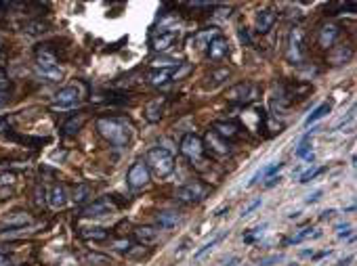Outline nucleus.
Returning a JSON list of instances; mask_svg holds the SVG:
<instances>
[{"mask_svg": "<svg viewBox=\"0 0 357 266\" xmlns=\"http://www.w3.org/2000/svg\"><path fill=\"white\" fill-rule=\"evenodd\" d=\"M219 241H221V237H216V239H212V241L204 243V246H202V247H200V249H198V251H195V254H193V258H195V260H200V258L204 256L206 251H210V249H212V247H214V246H216V243H219Z\"/></svg>", "mask_w": 357, "mask_h": 266, "instance_id": "obj_34", "label": "nucleus"}, {"mask_svg": "<svg viewBox=\"0 0 357 266\" xmlns=\"http://www.w3.org/2000/svg\"><path fill=\"white\" fill-rule=\"evenodd\" d=\"M237 36H240V40H242V44H246V46H250V34H248V30L246 27H240V32H237Z\"/></svg>", "mask_w": 357, "mask_h": 266, "instance_id": "obj_41", "label": "nucleus"}, {"mask_svg": "<svg viewBox=\"0 0 357 266\" xmlns=\"http://www.w3.org/2000/svg\"><path fill=\"white\" fill-rule=\"evenodd\" d=\"M126 183H128L130 189H143L147 183H149V170H147V166L143 162H137L128 168V172H126Z\"/></svg>", "mask_w": 357, "mask_h": 266, "instance_id": "obj_10", "label": "nucleus"}, {"mask_svg": "<svg viewBox=\"0 0 357 266\" xmlns=\"http://www.w3.org/2000/svg\"><path fill=\"white\" fill-rule=\"evenodd\" d=\"M36 69L40 76H44L51 82L61 80L63 72L59 69V57L48 44H40L36 48Z\"/></svg>", "mask_w": 357, "mask_h": 266, "instance_id": "obj_3", "label": "nucleus"}, {"mask_svg": "<svg viewBox=\"0 0 357 266\" xmlns=\"http://www.w3.org/2000/svg\"><path fill=\"white\" fill-rule=\"evenodd\" d=\"M48 30V23L42 19H36V21H30V23L23 25V32L30 34V36H38V34H44Z\"/></svg>", "mask_w": 357, "mask_h": 266, "instance_id": "obj_30", "label": "nucleus"}, {"mask_svg": "<svg viewBox=\"0 0 357 266\" xmlns=\"http://www.w3.org/2000/svg\"><path fill=\"white\" fill-rule=\"evenodd\" d=\"M311 230H313V228H303V230H300V233H298L296 237H292V239H290L288 243H290V246H296V243L305 241V239H309V237H311Z\"/></svg>", "mask_w": 357, "mask_h": 266, "instance_id": "obj_36", "label": "nucleus"}, {"mask_svg": "<svg viewBox=\"0 0 357 266\" xmlns=\"http://www.w3.org/2000/svg\"><path fill=\"white\" fill-rule=\"evenodd\" d=\"M88 195H90V187L88 185H78V187H76V191H74V197L72 199L76 201V204H82V201L86 199Z\"/></svg>", "mask_w": 357, "mask_h": 266, "instance_id": "obj_33", "label": "nucleus"}, {"mask_svg": "<svg viewBox=\"0 0 357 266\" xmlns=\"http://www.w3.org/2000/svg\"><path fill=\"white\" fill-rule=\"evenodd\" d=\"M204 149H208V151H212L214 155H219V157H223V155H229V151H231V147H229V143L227 141H223L221 136H216L212 130L206 134V145H204Z\"/></svg>", "mask_w": 357, "mask_h": 266, "instance_id": "obj_17", "label": "nucleus"}, {"mask_svg": "<svg viewBox=\"0 0 357 266\" xmlns=\"http://www.w3.org/2000/svg\"><path fill=\"white\" fill-rule=\"evenodd\" d=\"M351 235H353V233L347 228V230H342V233H338V239H347V237H351Z\"/></svg>", "mask_w": 357, "mask_h": 266, "instance_id": "obj_47", "label": "nucleus"}, {"mask_svg": "<svg viewBox=\"0 0 357 266\" xmlns=\"http://www.w3.org/2000/svg\"><path fill=\"white\" fill-rule=\"evenodd\" d=\"M179 65H181L179 59H172V57H156L151 61L153 69H168V72H170V67H179Z\"/></svg>", "mask_w": 357, "mask_h": 266, "instance_id": "obj_32", "label": "nucleus"}, {"mask_svg": "<svg viewBox=\"0 0 357 266\" xmlns=\"http://www.w3.org/2000/svg\"><path fill=\"white\" fill-rule=\"evenodd\" d=\"M158 225H160V228H172V227H177L179 225V214L177 212H160L158 214Z\"/></svg>", "mask_w": 357, "mask_h": 266, "instance_id": "obj_29", "label": "nucleus"}, {"mask_svg": "<svg viewBox=\"0 0 357 266\" xmlns=\"http://www.w3.org/2000/svg\"><path fill=\"white\" fill-rule=\"evenodd\" d=\"M216 36H219V30H216V27H210V30H202V32H198V34H193L191 40H189V44H191V48H193V46H195V48H208L210 40L216 38Z\"/></svg>", "mask_w": 357, "mask_h": 266, "instance_id": "obj_20", "label": "nucleus"}, {"mask_svg": "<svg viewBox=\"0 0 357 266\" xmlns=\"http://www.w3.org/2000/svg\"><path fill=\"white\" fill-rule=\"evenodd\" d=\"M317 130V128H313L309 134H307L303 141H300V145H298V149H296V157H303V159H307V162H313L315 159V155H313V151H311V143H309V136L313 134V132Z\"/></svg>", "mask_w": 357, "mask_h": 266, "instance_id": "obj_28", "label": "nucleus"}, {"mask_svg": "<svg viewBox=\"0 0 357 266\" xmlns=\"http://www.w3.org/2000/svg\"><path fill=\"white\" fill-rule=\"evenodd\" d=\"M353 59V46L349 44H334L332 48H328V63L334 67L347 65Z\"/></svg>", "mask_w": 357, "mask_h": 266, "instance_id": "obj_12", "label": "nucleus"}, {"mask_svg": "<svg viewBox=\"0 0 357 266\" xmlns=\"http://www.w3.org/2000/svg\"><path fill=\"white\" fill-rule=\"evenodd\" d=\"M160 237V230L156 227H137L135 228V239L141 246H153Z\"/></svg>", "mask_w": 357, "mask_h": 266, "instance_id": "obj_19", "label": "nucleus"}, {"mask_svg": "<svg viewBox=\"0 0 357 266\" xmlns=\"http://www.w3.org/2000/svg\"><path fill=\"white\" fill-rule=\"evenodd\" d=\"M332 216H334V209H326V212L321 214V218L326 220V218H332Z\"/></svg>", "mask_w": 357, "mask_h": 266, "instance_id": "obj_49", "label": "nucleus"}, {"mask_svg": "<svg viewBox=\"0 0 357 266\" xmlns=\"http://www.w3.org/2000/svg\"><path fill=\"white\" fill-rule=\"evenodd\" d=\"M147 80H149V84L156 88L166 86V84L170 82V72H168V69H151L149 76H147Z\"/></svg>", "mask_w": 357, "mask_h": 266, "instance_id": "obj_26", "label": "nucleus"}, {"mask_svg": "<svg viewBox=\"0 0 357 266\" xmlns=\"http://www.w3.org/2000/svg\"><path fill=\"white\" fill-rule=\"evenodd\" d=\"M286 59L292 65H300L307 59V46H305V32L300 27H292L286 42Z\"/></svg>", "mask_w": 357, "mask_h": 266, "instance_id": "obj_4", "label": "nucleus"}, {"mask_svg": "<svg viewBox=\"0 0 357 266\" xmlns=\"http://www.w3.org/2000/svg\"><path fill=\"white\" fill-rule=\"evenodd\" d=\"M48 204H51V208L59 209L67 204V193H65V187L63 185H55L51 191H48Z\"/></svg>", "mask_w": 357, "mask_h": 266, "instance_id": "obj_24", "label": "nucleus"}, {"mask_svg": "<svg viewBox=\"0 0 357 266\" xmlns=\"http://www.w3.org/2000/svg\"><path fill=\"white\" fill-rule=\"evenodd\" d=\"M284 256L282 254H275V256H269V258H261V262H258V266H273L277 262H282Z\"/></svg>", "mask_w": 357, "mask_h": 266, "instance_id": "obj_38", "label": "nucleus"}, {"mask_svg": "<svg viewBox=\"0 0 357 266\" xmlns=\"http://www.w3.org/2000/svg\"><path fill=\"white\" fill-rule=\"evenodd\" d=\"M277 21V13L271 9H261L256 13V32L258 34H269Z\"/></svg>", "mask_w": 357, "mask_h": 266, "instance_id": "obj_15", "label": "nucleus"}, {"mask_svg": "<svg viewBox=\"0 0 357 266\" xmlns=\"http://www.w3.org/2000/svg\"><path fill=\"white\" fill-rule=\"evenodd\" d=\"M6 103H9V93H2V90H0V107H4Z\"/></svg>", "mask_w": 357, "mask_h": 266, "instance_id": "obj_45", "label": "nucleus"}, {"mask_svg": "<svg viewBox=\"0 0 357 266\" xmlns=\"http://www.w3.org/2000/svg\"><path fill=\"white\" fill-rule=\"evenodd\" d=\"M181 153L187 157V159H191V162H200L202 159V155H204V141L198 136V134H185L183 138H181Z\"/></svg>", "mask_w": 357, "mask_h": 266, "instance_id": "obj_7", "label": "nucleus"}, {"mask_svg": "<svg viewBox=\"0 0 357 266\" xmlns=\"http://www.w3.org/2000/svg\"><path fill=\"white\" fill-rule=\"evenodd\" d=\"M84 122H86V114H84V111H80V114L72 115L65 124H63V134H65V136H74V134H78V132L82 130Z\"/></svg>", "mask_w": 357, "mask_h": 266, "instance_id": "obj_22", "label": "nucleus"}, {"mask_svg": "<svg viewBox=\"0 0 357 266\" xmlns=\"http://www.w3.org/2000/svg\"><path fill=\"white\" fill-rule=\"evenodd\" d=\"M265 227H267V225H261V227L252 228V233H248L246 237H244V241H246V243H252V241H254V239H256V237H261V235H263V230H265Z\"/></svg>", "mask_w": 357, "mask_h": 266, "instance_id": "obj_39", "label": "nucleus"}, {"mask_svg": "<svg viewBox=\"0 0 357 266\" xmlns=\"http://www.w3.org/2000/svg\"><path fill=\"white\" fill-rule=\"evenodd\" d=\"M212 132L216 136H221L223 141H233V138H237L240 136V132H242V126H240V122H235V120H219V122H214L212 124Z\"/></svg>", "mask_w": 357, "mask_h": 266, "instance_id": "obj_11", "label": "nucleus"}, {"mask_svg": "<svg viewBox=\"0 0 357 266\" xmlns=\"http://www.w3.org/2000/svg\"><path fill=\"white\" fill-rule=\"evenodd\" d=\"M114 204H111L109 199H105V197H101V199H97V201H93V204H88L86 208L82 209V216L84 218H99V216H107V214H111L114 212Z\"/></svg>", "mask_w": 357, "mask_h": 266, "instance_id": "obj_13", "label": "nucleus"}, {"mask_svg": "<svg viewBox=\"0 0 357 266\" xmlns=\"http://www.w3.org/2000/svg\"><path fill=\"white\" fill-rule=\"evenodd\" d=\"M258 93H261V88L256 86V84L252 82H237L235 86H231L227 90V99L231 103H240V105H246L250 101H254Z\"/></svg>", "mask_w": 357, "mask_h": 266, "instance_id": "obj_6", "label": "nucleus"}, {"mask_svg": "<svg viewBox=\"0 0 357 266\" xmlns=\"http://www.w3.org/2000/svg\"><path fill=\"white\" fill-rule=\"evenodd\" d=\"M210 193V187L200 183V180H193V183H187L183 185L181 189H177V193H174V197H177V201H181V204H200L202 199H206V195Z\"/></svg>", "mask_w": 357, "mask_h": 266, "instance_id": "obj_5", "label": "nucleus"}, {"mask_svg": "<svg viewBox=\"0 0 357 266\" xmlns=\"http://www.w3.org/2000/svg\"><path fill=\"white\" fill-rule=\"evenodd\" d=\"M338 36H340V25H336V23H324V25L319 27V34H317L319 46L321 48H332Z\"/></svg>", "mask_w": 357, "mask_h": 266, "instance_id": "obj_14", "label": "nucleus"}, {"mask_svg": "<svg viewBox=\"0 0 357 266\" xmlns=\"http://www.w3.org/2000/svg\"><path fill=\"white\" fill-rule=\"evenodd\" d=\"M0 90H2V93H11V80H9V76H6L4 69H0Z\"/></svg>", "mask_w": 357, "mask_h": 266, "instance_id": "obj_37", "label": "nucleus"}, {"mask_svg": "<svg viewBox=\"0 0 357 266\" xmlns=\"http://www.w3.org/2000/svg\"><path fill=\"white\" fill-rule=\"evenodd\" d=\"M227 55H229V42L219 34V36L212 38L208 44V59L221 61V59H225Z\"/></svg>", "mask_w": 357, "mask_h": 266, "instance_id": "obj_16", "label": "nucleus"}, {"mask_svg": "<svg viewBox=\"0 0 357 266\" xmlns=\"http://www.w3.org/2000/svg\"><path fill=\"white\" fill-rule=\"evenodd\" d=\"M229 78V69L227 67H221V69H216V72H210L208 76H206V88H216V86H221L223 82H225Z\"/></svg>", "mask_w": 357, "mask_h": 266, "instance_id": "obj_27", "label": "nucleus"}, {"mask_svg": "<svg viewBox=\"0 0 357 266\" xmlns=\"http://www.w3.org/2000/svg\"><path fill=\"white\" fill-rule=\"evenodd\" d=\"M282 168H284V164H279V162H275V164H267V166L263 168V170H258V172L254 174V176H252V180L248 183V187H254V185L258 183V180H265V178L273 176V174H275L277 170H282Z\"/></svg>", "mask_w": 357, "mask_h": 266, "instance_id": "obj_25", "label": "nucleus"}, {"mask_svg": "<svg viewBox=\"0 0 357 266\" xmlns=\"http://www.w3.org/2000/svg\"><path fill=\"white\" fill-rule=\"evenodd\" d=\"M80 103V88L78 86H65L55 95L53 107L55 109H72Z\"/></svg>", "mask_w": 357, "mask_h": 266, "instance_id": "obj_8", "label": "nucleus"}, {"mask_svg": "<svg viewBox=\"0 0 357 266\" xmlns=\"http://www.w3.org/2000/svg\"><path fill=\"white\" fill-rule=\"evenodd\" d=\"M0 266H11V260H9V256L0 254Z\"/></svg>", "mask_w": 357, "mask_h": 266, "instance_id": "obj_46", "label": "nucleus"}, {"mask_svg": "<svg viewBox=\"0 0 357 266\" xmlns=\"http://www.w3.org/2000/svg\"><path fill=\"white\" fill-rule=\"evenodd\" d=\"M328 114H330V105H328V103H321L319 107H315V109L311 111V115H307L305 124H307V126H311V124H315L317 120H321V117L328 115Z\"/></svg>", "mask_w": 357, "mask_h": 266, "instance_id": "obj_31", "label": "nucleus"}, {"mask_svg": "<svg viewBox=\"0 0 357 266\" xmlns=\"http://www.w3.org/2000/svg\"><path fill=\"white\" fill-rule=\"evenodd\" d=\"M145 166H147V170L153 172L156 176L166 178L174 172V166L177 164H174V155L168 149H164V147H151V149L145 153Z\"/></svg>", "mask_w": 357, "mask_h": 266, "instance_id": "obj_2", "label": "nucleus"}, {"mask_svg": "<svg viewBox=\"0 0 357 266\" xmlns=\"http://www.w3.org/2000/svg\"><path fill=\"white\" fill-rule=\"evenodd\" d=\"M181 32L179 30H160L156 36L151 38V48L156 53H166L179 42Z\"/></svg>", "mask_w": 357, "mask_h": 266, "instance_id": "obj_9", "label": "nucleus"}, {"mask_svg": "<svg viewBox=\"0 0 357 266\" xmlns=\"http://www.w3.org/2000/svg\"><path fill=\"white\" fill-rule=\"evenodd\" d=\"M97 130L99 134L109 141L114 147H126L130 143V124L124 120V117H99L97 120Z\"/></svg>", "mask_w": 357, "mask_h": 266, "instance_id": "obj_1", "label": "nucleus"}, {"mask_svg": "<svg viewBox=\"0 0 357 266\" xmlns=\"http://www.w3.org/2000/svg\"><path fill=\"white\" fill-rule=\"evenodd\" d=\"M319 199H321V191H315V193H311L309 197L305 199V204H309V206H311V204H317Z\"/></svg>", "mask_w": 357, "mask_h": 266, "instance_id": "obj_43", "label": "nucleus"}, {"mask_svg": "<svg viewBox=\"0 0 357 266\" xmlns=\"http://www.w3.org/2000/svg\"><path fill=\"white\" fill-rule=\"evenodd\" d=\"M13 180H15V174H2V176H0V185L13 183Z\"/></svg>", "mask_w": 357, "mask_h": 266, "instance_id": "obj_44", "label": "nucleus"}, {"mask_svg": "<svg viewBox=\"0 0 357 266\" xmlns=\"http://www.w3.org/2000/svg\"><path fill=\"white\" fill-rule=\"evenodd\" d=\"M164 96H156L153 101H149L145 105V117L147 122H160L162 117V111H164Z\"/></svg>", "mask_w": 357, "mask_h": 266, "instance_id": "obj_21", "label": "nucleus"}, {"mask_svg": "<svg viewBox=\"0 0 357 266\" xmlns=\"http://www.w3.org/2000/svg\"><path fill=\"white\" fill-rule=\"evenodd\" d=\"M261 206H263V199H254V201H252V204H248L246 208L242 209V216H250V214L254 212L256 208H261Z\"/></svg>", "mask_w": 357, "mask_h": 266, "instance_id": "obj_40", "label": "nucleus"}, {"mask_svg": "<svg viewBox=\"0 0 357 266\" xmlns=\"http://www.w3.org/2000/svg\"><path fill=\"white\" fill-rule=\"evenodd\" d=\"M279 180H282L279 176H271V178H269V183H267V187H273V185H277Z\"/></svg>", "mask_w": 357, "mask_h": 266, "instance_id": "obj_48", "label": "nucleus"}, {"mask_svg": "<svg viewBox=\"0 0 357 266\" xmlns=\"http://www.w3.org/2000/svg\"><path fill=\"white\" fill-rule=\"evenodd\" d=\"M114 247H116L118 251H128L130 241H128V239H120V241H116V243H114Z\"/></svg>", "mask_w": 357, "mask_h": 266, "instance_id": "obj_42", "label": "nucleus"}, {"mask_svg": "<svg viewBox=\"0 0 357 266\" xmlns=\"http://www.w3.org/2000/svg\"><path fill=\"white\" fill-rule=\"evenodd\" d=\"M0 46H2V38H0Z\"/></svg>", "mask_w": 357, "mask_h": 266, "instance_id": "obj_50", "label": "nucleus"}, {"mask_svg": "<svg viewBox=\"0 0 357 266\" xmlns=\"http://www.w3.org/2000/svg\"><path fill=\"white\" fill-rule=\"evenodd\" d=\"M27 225H32V216L27 214V212H13V214H9L2 220V227L4 228H11V230L25 228Z\"/></svg>", "mask_w": 357, "mask_h": 266, "instance_id": "obj_18", "label": "nucleus"}, {"mask_svg": "<svg viewBox=\"0 0 357 266\" xmlns=\"http://www.w3.org/2000/svg\"><path fill=\"white\" fill-rule=\"evenodd\" d=\"M324 170H326V168H315V170H307L303 176H300V183L307 185V183H309V180H313L315 176H319V174L324 172Z\"/></svg>", "mask_w": 357, "mask_h": 266, "instance_id": "obj_35", "label": "nucleus"}, {"mask_svg": "<svg viewBox=\"0 0 357 266\" xmlns=\"http://www.w3.org/2000/svg\"><path fill=\"white\" fill-rule=\"evenodd\" d=\"M80 237L84 241H105L109 237V230L103 227H84L80 228Z\"/></svg>", "mask_w": 357, "mask_h": 266, "instance_id": "obj_23", "label": "nucleus"}]
</instances>
